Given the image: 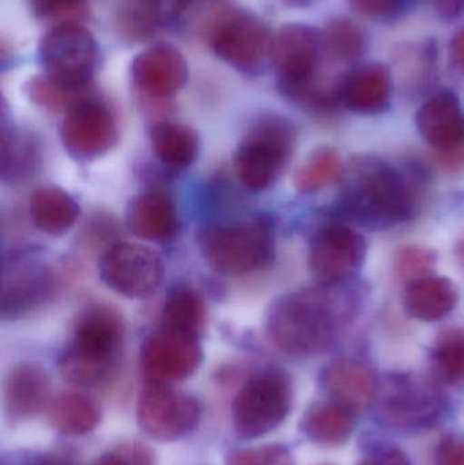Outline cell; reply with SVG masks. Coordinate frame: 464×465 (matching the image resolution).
<instances>
[{
  "label": "cell",
  "mask_w": 464,
  "mask_h": 465,
  "mask_svg": "<svg viewBox=\"0 0 464 465\" xmlns=\"http://www.w3.org/2000/svg\"><path fill=\"white\" fill-rule=\"evenodd\" d=\"M359 306V295L343 284L293 290L270 303L266 335L289 357H315L334 346Z\"/></svg>",
  "instance_id": "6da1fadb"
},
{
  "label": "cell",
  "mask_w": 464,
  "mask_h": 465,
  "mask_svg": "<svg viewBox=\"0 0 464 465\" xmlns=\"http://www.w3.org/2000/svg\"><path fill=\"white\" fill-rule=\"evenodd\" d=\"M341 182V215L362 228H395L413 220L419 209V191L413 179L383 158H354Z\"/></svg>",
  "instance_id": "7a4b0ae2"
},
{
  "label": "cell",
  "mask_w": 464,
  "mask_h": 465,
  "mask_svg": "<svg viewBox=\"0 0 464 465\" xmlns=\"http://www.w3.org/2000/svg\"><path fill=\"white\" fill-rule=\"evenodd\" d=\"M124 339V324L114 309L87 306L74 328L70 343L59 357L63 379L76 387H95L106 381L116 366Z\"/></svg>",
  "instance_id": "3957f363"
},
{
  "label": "cell",
  "mask_w": 464,
  "mask_h": 465,
  "mask_svg": "<svg viewBox=\"0 0 464 465\" xmlns=\"http://www.w3.org/2000/svg\"><path fill=\"white\" fill-rule=\"evenodd\" d=\"M296 139V127L286 117L266 114L253 120L233 157L242 187L252 193L271 187L291 161Z\"/></svg>",
  "instance_id": "277c9868"
},
{
  "label": "cell",
  "mask_w": 464,
  "mask_h": 465,
  "mask_svg": "<svg viewBox=\"0 0 464 465\" xmlns=\"http://www.w3.org/2000/svg\"><path fill=\"white\" fill-rule=\"evenodd\" d=\"M198 245L212 270L228 276L247 275L271 262L274 229L262 218L207 225L198 232Z\"/></svg>",
  "instance_id": "5b68a950"
},
{
  "label": "cell",
  "mask_w": 464,
  "mask_h": 465,
  "mask_svg": "<svg viewBox=\"0 0 464 465\" xmlns=\"http://www.w3.org/2000/svg\"><path fill=\"white\" fill-rule=\"evenodd\" d=\"M293 406L291 376L275 366L253 371L233 401V426L242 440H256L280 428Z\"/></svg>",
  "instance_id": "8992f818"
},
{
  "label": "cell",
  "mask_w": 464,
  "mask_h": 465,
  "mask_svg": "<svg viewBox=\"0 0 464 465\" xmlns=\"http://www.w3.org/2000/svg\"><path fill=\"white\" fill-rule=\"evenodd\" d=\"M375 406L383 425L406 433L433 428L447 410L438 385L410 374H397L381 382Z\"/></svg>",
  "instance_id": "52a82bcc"
},
{
  "label": "cell",
  "mask_w": 464,
  "mask_h": 465,
  "mask_svg": "<svg viewBox=\"0 0 464 465\" xmlns=\"http://www.w3.org/2000/svg\"><path fill=\"white\" fill-rule=\"evenodd\" d=\"M321 30L305 25H286L272 35L270 60L286 97L299 104L316 84L323 62Z\"/></svg>",
  "instance_id": "ba28073f"
},
{
  "label": "cell",
  "mask_w": 464,
  "mask_h": 465,
  "mask_svg": "<svg viewBox=\"0 0 464 465\" xmlns=\"http://www.w3.org/2000/svg\"><path fill=\"white\" fill-rule=\"evenodd\" d=\"M40 54L49 81L79 93L94 73L97 45L89 30L74 22H63L46 33Z\"/></svg>",
  "instance_id": "9c48e42d"
},
{
  "label": "cell",
  "mask_w": 464,
  "mask_h": 465,
  "mask_svg": "<svg viewBox=\"0 0 464 465\" xmlns=\"http://www.w3.org/2000/svg\"><path fill=\"white\" fill-rule=\"evenodd\" d=\"M98 273L117 294L130 300H146L160 289L165 268L157 252L149 246L122 241L104 252Z\"/></svg>",
  "instance_id": "30bf717a"
},
{
  "label": "cell",
  "mask_w": 464,
  "mask_h": 465,
  "mask_svg": "<svg viewBox=\"0 0 464 465\" xmlns=\"http://www.w3.org/2000/svg\"><path fill=\"white\" fill-rule=\"evenodd\" d=\"M202 420L198 399L171 385L146 382L136 403L139 428L158 441H179L193 434Z\"/></svg>",
  "instance_id": "8fae6325"
},
{
  "label": "cell",
  "mask_w": 464,
  "mask_h": 465,
  "mask_svg": "<svg viewBox=\"0 0 464 465\" xmlns=\"http://www.w3.org/2000/svg\"><path fill=\"white\" fill-rule=\"evenodd\" d=\"M367 257V241L342 223H329L312 235L308 264L319 283L345 284L361 271Z\"/></svg>",
  "instance_id": "7c38bea8"
},
{
  "label": "cell",
  "mask_w": 464,
  "mask_h": 465,
  "mask_svg": "<svg viewBox=\"0 0 464 465\" xmlns=\"http://www.w3.org/2000/svg\"><path fill=\"white\" fill-rule=\"evenodd\" d=\"M139 362L147 382L171 385L201 368L203 349L198 335L161 325L144 338Z\"/></svg>",
  "instance_id": "4fadbf2b"
},
{
  "label": "cell",
  "mask_w": 464,
  "mask_h": 465,
  "mask_svg": "<svg viewBox=\"0 0 464 465\" xmlns=\"http://www.w3.org/2000/svg\"><path fill=\"white\" fill-rule=\"evenodd\" d=\"M60 139L65 152L75 160H95L116 143V117L104 101L81 98L63 119Z\"/></svg>",
  "instance_id": "5bb4252c"
},
{
  "label": "cell",
  "mask_w": 464,
  "mask_h": 465,
  "mask_svg": "<svg viewBox=\"0 0 464 465\" xmlns=\"http://www.w3.org/2000/svg\"><path fill=\"white\" fill-rule=\"evenodd\" d=\"M271 41L269 27L244 13L223 16L210 33V45L218 57L245 73H253L270 59Z\"/></svg>",
  "instance_id": "9a60e30c"
},
{
  "label": "cell",
  "mask_w": 464,
  "mask_h": 465,
  "mask_svg": "<svg viewBox=\"0 0 464 465\" xmlns=\"http://www.w3.org/2000/svg\"><path fill=\"white\" fill-rule=\"evenodd\" d=\"M54 290V275L45 262L26 256L5 260L2 276V317L15 320L43 305Z\"/></svg>",
  "instance_id": "2e32d148"
},
{
  "label": "cell",
  "mask_w": 464,
  "mask_h": 465,
  "mask_svg": "<svg viewBox=\"0 0 464 465\" xmlns=\"http://www.w3.org/2000/svg\"><path fill=\"white\" fill-rule=\"evenodd\" d=\"M136 86L154 98H168L184 87L188 65L179 49L169 44H155L143 49L133 62Z\"/></svg>",
  "instance_id": "e0dca14e"
},
{
  "label": "cell",
  "mask_w": 464,
  "mask_h": 465,
  "mask_svg": "<svg viewBox=\"0 0 464 465\" xmlns=\"http://www.w3.org/2000/svg\"><path fill=\"white\" fill-rule=\"evenodd\" d=\"M321 387L331 401L356 412L375 406L379 381L375 371L364 361L337 358L321 371Z\"/></svg>",
  "instance_id": "ac0fdd59"
},
{
  "label": "cell",
  "mask_w": 464,
  "mask_h": 465,
  "mask_svg": "<svg viewBox=\"0 0 464 465\" xmlns=\"http://www.w3.org/2000/svg\"><path fill=\"white\" fill-rule=\"evenodd\" d=\"M51 377L38 363L14 366L3 382V409L10 422H25L40 414L51 398Z\"/></svg>",
  "instance_id": "d6986e66"
},
{
  "label": "cell",
  "mask_w": 464,
  "mask_h": 465,
  "mask_svg": "<svg viewBox=\"0 0 464 465\" xmlns=\"http://www.w3.org/2000/svg\"><path fill=\"white\" fill-rule=\"evenodd\" d=\"M416 122L420 135L436 154L464 144V109L452 92L444 90L425 101L417 112Z\"/></svg>",
  "instance_id": "ffe728a7"
},
{
  "label": "cell",
  "mask_w": 464,
  "mask_h": 465,
  "mask_svg": "<svg viewBox=\"0 0 464 465\" xmlns=\"http://www.w3.org/2000/svg\"><path fill=\"white\" fill-rule=\"evenodd\" d=\"M392 78L386 65L370 63L360 65L343 78L341 103L359 114H379L391 103Z\"/></svg>",
  "instance_id": "44dd1931"
},
{
  "label": "cell",
  "mask_w": 464,
  "mask_h": 465,
  "mask_svg": "<svg viewBox=\"0 0 464 465\" xmlns=\"http://www.w3.org/2000/svg\"><path fill=\"white\" fill-rule=\"evenodd\" d=\"M458 300L459 292L451 279L430 273L406 283L402 303L406 314L411 319L435 322L449 316Z\"/></svg>",
  "instance_id": "7402d4cb"
},
{
  "label": "cell",
  "mask_w": 464,
  "mask_h": 465,
  "mask_svg": "<svg viewBox=\"0 0 464 465\" xmlns=\"http://www.w3.org/2000/svg\"><path fill=\"white\" fill-rule=\"evenodd\" d=\"M127 223L136 237L150 242H168L180 228L173 201L161 193L136 196L128 207Z\"/></svg>",
  "instance_id": "603a6c76"
},
{
  "label": "cell",
  "mask_w": 464,
  "mask_h": 465,
  "mask_svg": "<svg viewBox=\"0 0 464 465\" xmlns=\"http://www.w3.org/2000/svg\"><path fill=\"white\" fill-rule=\"evenodd\" d=\"M354 429V412L331 399L311 404L300 422L301 433L321 447L345 445L353 436Z\"/></svg>",
  "instance_id": "cb8c5ba5"
},
{
  "label": "cell",
  "mask_w": 464,
  "mask_h": 465,
  "mask_svg": "<svg viewBox=\"0 0 464 465\" xmlns=\"http://www.w3.org/2000/svg\"><path fill=\"white\" fill-rule=\"evenodd\" d=\"M81 215L75 199L59 187L45 185L30 195L29 217L38 231L62 235L70 231Z\"/></svg>",
  "instance_id": "d4e9b609"
},
{
  "label": "cell",
  "mask_w": 464,
  "mask_h": 465,
  "mask_svg": "<svg viewBox=\"0 0 464 465\" xmlns=\"http://www.w3.org/2000/svg\"><path fill=\"white\" fill-rule=\"evenodd\" d=\"M41 150L30 134L8 125H2V180L5 184H18L32 177L40 168Z\"/></svg>",
  "instance_id": "484cf974"
},
{
  "label": "cell",
  "mask_w": 464,
  "mask_h": 465,
  "mask_svg": "<svg viewBox=\"0 0 464 465\" xmlns=\"http://www.w3.org/2000/svg\"><path fill=\"white\" fill-rule=\"evenodd\" d=\"M103 412L94 399L82 392L57 396L49 407V423L65 436H84L100 425Z\"/></svg>",
  "instance_id": "4316f807"
},
{
  "label": "cell",
  "mask_w": 464,
  "mask_h": 465,
  "mask_svg": "<svg viewBox=\"0 0 464 465\" xmlns=\"http://www.w3.org/2000/svg\"><path fill=\"white\" fill-rule=\"evenodd\" d=\"M150 142L158 160L168 168H188L198 157V134L182 123H158L152 128Z\"/></svg>",
  "instance_id": "83f0119b"
},
{
  "label": "cell",
  "mask_w": 464,
  "mask_h": 465,
  "mask_svg": "<svg viewBox=\"0 0 464 465\" xmlns=\"http://www.w3.org/2000/svg\"><path fill=\"white\" fill-rule=\"evenodd\" d=\"M204 322L206 306L201 295L190 286L172 289L163 302L161 325L199 336Z\"/></svg>",
  "instance_id": "f1b7e54d"
},
{
  "label": "cell",
  "mask_w": 464,
  "mask_h": 465,
  "mask_svg": "<svg viewBox=\"0 0 464 465\" xmlns=\"http://www.w3.org/2000/svg\"><path fill=\"white\" fill-rule=\"evenodd\" d=\"M345 166L340 153L331 147L313 152L294 173V187L301 193H316L342 179Z\"/></svg>",
  "instance_id": "f546056e"
},
{
  "label": "cell",
  "mask_w": 464,
  "mask_h": 465,
  "mask_svg": "<svg viewBox=\"0 0 464 465\" xmlns=\"http://www.w3.org/2000/svg\"><path fill=\"white\" fill-rule=\"evenodd\" d=\"M432 371L436 382L464 392V332L449 331L432 350Z\"/></svg>",
  "instance_id": "4dcf8cb0"
},
{
  "label": "cell",
  "mask_w": 464,
  "mask_h": 465,
  "mask_svg": "<svg viewBox=\"0 0 464 465\" xmlns=\"http://www.w3.org/2000/svg\"><path fill=\"white\" fill-rule=\"evenodd\" d=\"M323 56L337 64H349L361 56L365 35L361 27L349 19H335L321 30Z\"/></svg>",
  "instance_id": "1f68e13d"
},
{
  "label": "cell",
  "mask_w": 464,
  "mask_h": 465,
  "mask_svg": "<svg viewBox=\"0 0 464 465\" xmlns=\"http://www.w3.org/2000/svg\"><path fill=\"white\" fill-rule=\"evenodd\" d=\"M193 3V0H133L125 21L131 30L143 35L158 22L176 18Z\"/></svg>",
  "instance_id": "d6a6232c"
},
{
  "label": "cell",
  "mask_w": 464,
  "mask_h": 465,
  "mask_svg": "<svg viewBox=\"0 0 464 465\" xmlns=\"http://www.w3.org/2000/svg\"><path fill=\"white\" fill-rule=\"evenodd\" d=\"M225 465H294V460L288 447L272 444L232 450Z\"/></svg>",
  "instance_id": "836d02e7"
},
{
  "label": "cell",
  "mask_w": 464,
  "mask_h": 465,
  "mask_svg": "<svg viewBox=\"0 0 464 465\" xmlns=\"http://www.w3.org/2000/svg\"><path fill=\"white\" fill-rule=\"evenodd\" d=\"M436 262H438V256L435 252L430 249L411 246V248L403 249L398 254L395 273L400 281L409 283L414 279L430 275Z\"/></svg>",
  "instance_id": "e575fe53"
},
{
  "label": "cell",
  "mask_w": 464,
  "mask_h": 465,
  "mask_svg": "<svg viewBox=\"0 0 464 465\" xmlns=\"http://www.w3.org/2000/svg\"><path fill=\"white\" fill-rule=\"evenodd\" d=\"M27 93L37 105L48 109H59L63 106H68V109H70L74 104L81 100V98L75 100V95L78 93L60 87L59 84L49 81L46 76L30 82L29 86H27Z\"/></svg>",
  "instance_id": "d590c367"
},
{
  "label": "cell",
  "mask_w": 464,
  "mask_h": 465,
  "mask_svg": "<svg viewBox=\"0 0 464 465\" xmlns=\"http://www.w3.org/2000/svg\"><path fill=\"white\" fill-rule=\"evenodd\" d=\"M349 2L360 15L373 21H390L397 18L406 5V0H349Z\"/></svg>",
  "instance_id": "8d00e7d4"
},
{
  "label": "cell",
  "mask_w": 464,
  "mask_h": 465,
  "mask_svg": "<svg viewBox=\"0 0 464 465\" xmlns=\"http://www.w3.org/2000/svg\"><path fill=\"white\" fill-rule=\"evenodd\" d=\"M436 465H464V434L444 436L436 448Z\"/></svg>",
  "instance_id": "74e56055"
},
{
  "label": "cell",
  "mask_w": 464,
  "mask_h": 465,
  "mask_svg": "<svg viewBox=\"0 0 464 465\" xmlns=\"http://www.w3.org/2000/svg\"><path fill=\"white\" fill-rule=\"evenodd\" d=\"M33 13L41 18H62L76 13L84 0H27Z\"/></svg>",
  "instance_id": "f35d334b"
},
{
  "label": "cell",
  "mask_w": 464,
  "mask_h": 465,
  "mask_svg": "<svg viewBox=\"0 0 464 465\" xmlns=\"http://www.w3.org/2000/svg\"><path fill=\"white\" fill-rule=\"evenodd\" d=\"M357 465H411L410 459L400 448L383 447L368 453Z\"/></svg>",
  "instance_id": "ab89813d"
},
{
  "label": "cell",
  "mask_w": 464,
  "mask_h": 465,
  "mask_svg": "<svg viewBox=\"0 0 464 465\" xmlns=\"http://www.w3.org/2000/svg\"><path fill=\"white\" fill-rule=\"evenodd\" d=\"M116 450L124 456L130 465H154V455L152 450L141 442H125L116 448Z\"/></svg>",
  "instance_id": "60d3db41"
},
{
  "label": "cell",
  "mask_w": 464,
  "mask_h": 465,
  "mask_svg": "<svg viewBox=\"0 0 464 465\" xmlns=\"http://www.w3.org/2000/svg\"><path fill=\"white\" fill-rule=\"evenodd\" d=\"M439 165L449 172H458L464 169V144L451 152L439 153L436 154Z\"/></svg>",
  "instance_id": "b9f144b4"
},
{
  "label": "cell",
  "mask_w": 464,
  "mask_h": 465,
  "mask_svg": "<svg viewBox=\"0 0 464 465\" xmlns=\"http://www.w3.org/2000/svg\"><path fill=\"white\" fill-rule=\"evenodd\" d=\"M430 5L441 18L454 19L464 14V0H430Z\"/></svg>",
  "instance_id": "7bdbcfd3"
},
{
  "label": "cell",
  "mask_w": 464,
  "mask_h": 465,
  "mask_svg": "<svg viewBox=\"0 0 464 465\" xmlns=\"http://www.w3.org/2000/svg\"><path fill=\"white\" fill-rule=\"evenodd\" d=\"M11 465H68L62 459L48 455L21 456L11 461Z\"/></svg>",
  "instance_id": "ee69618b"
},
{
  "label": "cell",
  "mask_w": 464,
  "mask_h": 465,
  "mask_svg": "<svg viewBox=\"0 0 464 465\" xmlns=\"http://www.w3.org/2000/svg\"><path fill=\"white\" fill-rule=\"evenodd\" d=\"M451 57L454 64L464 73V26L460 27L451 40Z\"/></svg>",
  "instance_id": "f6af8a7d"
},
{
  "label": "cell",
  "mask_w": 464,
  "mask_h": 465,
  "mask_svg": "<svg viewBox=\"0 0 464 465\" xmlns=\"http://www.w3.org/2000/svg\"><path fill=\"white\" fill-rule=\"evenodd\" d=\"M90 465H130L125 460L124 456L122 453L117 452L116 450L114 452L106 453V455L101 456V458L95 459Z\"/></svg>",
  "instance_id": "bcb514c9"
},
{
  "label": "cell",
  "mask_w": 464,
  "mask_h": 465,
  "mask_svg": "<svg viewBox=\"0 0 464 465\" xmlns=\"http://www.w3.org/2000/svg\"><path fill=\"white\" fill-rule=\"evenodd\" d=\"M280 2L293 5V7H304V5H310L311 0H280Z\"/></svg>",
  "instance_id": "7dc6e473"
},
{
  "label": "cell",
  "mask_w": 464,
  "mask_h": 465,
  "mask_svg": "<svg viewBox=\"0 0 464 465\" xmlns=\"http://www.w3.org/2000/svg\"><path fill=\"white\" fill-rule=\"evenodd\" d=\"M460 256H462L463 262H464V241L462 245H460Z\"/></svg>",
  "instance_id": "c3c4849f"
}]
</instances>
